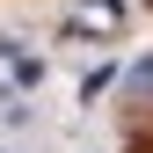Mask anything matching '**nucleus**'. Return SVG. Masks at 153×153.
<instances>
[{
  "label": "nucleus",
  "mask_w": 153,
  "mask_h": 153,
  "mask_svg": "<svg viewBox=\"0 0 153 153\" xmlns=\"http://www.w3.org/2000/svg\"><path fill=\"white\" fill-rule=\"evenodd\" d=\"M131 88H139V95H153V59H139V66H131Z\"/></svg>",
  "instance_id": "1"
}]
</instances>
